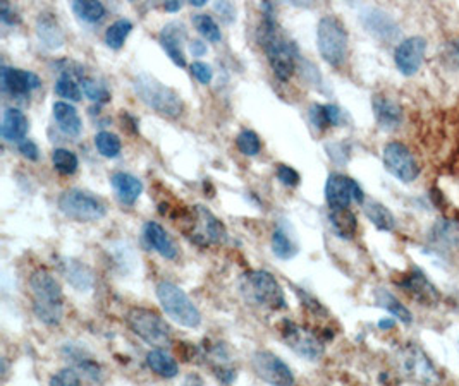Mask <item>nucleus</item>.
I'll return each mask as SVG.
<instances>
[{
    "mask_svg": "<svg viewBox=\"0 0 459 386\" xmlns=\"http://www.w3.org/2000/svg\"><path fill=\"white\" fill-rule=\"evenodd\" d=\"M264 11V21L258 28V41L265 50L267 61L271 64L272 71L279 81H288L296 71V57H298V48L292 41L288 40L273 16V5L271 2L262 4Z\"/></svg>",
    "mask_w": 459,
    "mask_h": 386,
    "instance_id": "obj_1",
    "label": "nucleus"
},
{
    "mask_svg": "<svg viewBox=\"0 0 459 386\" xmlns=\"http://www.w3.org/2000/svg\"><path fill=\"white\" fill-rule=\"evenodd\" d=\"M33 313L43 325H61L64 318V296L57 279L45 268H39L30 277Z\"/></svg>",
    "mask_w": 459,
    "mask_h": 386,
    "instance_id": "obj_2",
    "label": "nucleus"
},
{
    "mask_svg": "<svg viewBox=\"0 0 459 386\" xmlns=\"http://www.w3.org/2000/svg\"><path fill=\"white\" fill-rule=\"evenodd\" d=\"M239 294L245 303L265 309V311H281L286 309V294L277 279L265 270H250L239 279Z\"/></svg>",
    "mask_w": 459,
    "mask_h": 386,
    "instance_id": "obj_3",
    "label": "nucleus"
},
{
    "mask_svg": "<svg viewBox=\"0 0 459 386\" xmlns=\"http://www.w3.org/2000/svg\"><path fill=\"white\" fill-rule=\"evenodd\" d=\"M133 90L146 107H150L164 117L178 119L185 112V102L179 97V93L146 73L138 74L133 80Z\"/></svg>",
    "mask_w": 459,
    "mask_h": 386,
    "instance_id": "obj_4",
    "label": "nucleus"
},
{
    "mask_svg": "<svg viewBox=\"0 0 459 386\" xmlns=\"http://www.w3.org/2000/svg\"><path fill=\"white\" fill-rule=\"evenodd\" d=\"M155 294L164 313L174 323L191 330L202 325V313L181 287L162 280L155 287Z\"/></svg>",
    "mask_w": 459,
    "mask_h": 386,
    "instance_id": "obj_5",
    "label": "nucleus"
},
{
    "mask_svg": "<svg viewBox=\"0 0 459 386\" xmlns=\"http://www.w3.org/2000/svg\"><path fill=\"white\" fill-rule=\"evenodd\" d=\"M348 30L335 16H324L316 28V45L322 59L333 67H341L348 57Z\"/></svg>",
    "mask_w": 459,
    "mask_h": 386,
    "instance_id": "obj_6",
    "label": "nucleus"
},
{
    "mask_svg": "<svg viewBox=\"0 0 459 386\" xmlns=\"http://www.w3.org/2000/svg\"><path fill=\"white\" fill-rule=\"evenodd\" d=\"M126 323L129 330L148 346L164 348L172 342V331L166 320L152 309L131 307L126 314Z\"/></svg>",
    "mask_w": 459,
    "mask_h": 386,
    "instance_id": "obj_7",
    "label": "nucleus"
},
{
    "mask_svg": "<svg viewBox=\"0 0 459 386\" xmlns=\"http://www.w3.org/2000/svg\"><path fill=\"white\" fill-rule=\"evenodd\" d=\"M57 206L64 217L80 222V224H91L99 222L107 215V206L104 202L91 193L82 189H67L57 200Z\"/></svg>",
    "mask_w": 459,
    "mask_h": 386,
    "instance_id": "obj_8",
    "label": "nucleus"
},
{
    "mask_svg": "<svg viewBox=\"0 0 459 386\" xmlns=\"http://www.w3.org/2000/svg\"><path fill=\"white\" fill-rule=\"evenodd\" d=\"M397 366L399 371L423 386H436L440 383V373L430 359V356L417 346V344H406L397 352Z\"/></svg>",
    "mask_w": 459,
    "mask_h": 386,
    "instance_id": "obj_9",
    "label": "nucleus"
},
{
    "mask_svg": "<svg viewBox=\"0 0 459 386\" xmlns=\"http://www.w3.org/2000/svg\"><path fill=\"white\" fill-rule=\"evenodd\" d=\"M189 241L200 247L226 244L228 241V228L205 206L198 204L193 206L189 211L188 219Z\"/></svg>",
    "mask_w": 459,
    "mask_h": 386,
    "instance_id": "obj_10",
    "label": "nucleus"
},
{
    "mask_svg": "<svg viewBox=\"0 0 459 386\" xmlns=\"http://www.w3.org/2000/svg\"><path fill=\"white\" fill-rule=\"evenodd\" d=\"M281 335L286 346L307 361H318L325 352L324 340L316 333L290 320L282 322Z\"/></svg>",
    "mask_w": 459,
    "mask_h": 386,
    "instance_id": "obj_11",
    "label": "nucleus"
},
{
    "mask_svg": "<svg viewBox=\"0 0 459 386\" xmlns=\"http://www.w3.org/2000/svg\"><path fill=\"white\" fill-rule=\"evenodd\" d=\"M382 160L385 170L401 183H415L420 176V167L415 155L403 142H387L382 151Z\"/></svg>",
    "mask_w": 459,
    "mask_h": 386,
    "instance_id": "obj_12",
    "label": "nucleus"
},
{
    "mask_svg": "<svg viewBox=\"0 0 459 386\" xmlns=\"http://www.w3.org/2000/svg\"><path fill=\"white\" fill-rule=\"evenodd\" d=\"M255 374L271 386H294L296 380L291 367L271 350H258L251 357Z\"/></svg>",
    "mask_w": 459,
    "mask_h": 386,
    "instance_id": "obj_13",
    "label": "nucleus"
},
{
    "mask_svg": "<svg viewBox=\"0 0 459 386\" xmlns=\"http://www.w3.org/2000/svg\"><path fill=\"white\" fill-rule=\"evenodd\" d=\"M325 202L331 210H348L353 202L365 203V193L355 179L344 174H331L325 183Z\"/></svg>",
    "mask_w": 459,
    "mask_h": 386,
    "instance_id": "obj_14",
    "label": "nucleus"
},
{
    "mask_svg": "<svg viewBox=\"0 0 459 386\" xmlns=\"http://www.w3.org/2000/svg\"><path fill=\"white\" fill-rule=\"evenodd\" d=\"M397 285L411 297L415 299L418 305L425 307H434L440 303L442 296L438 292L437 287L429 280L423 270L420 268H411Z\"/></svg>",
    "mask_w": 459,
    "mask_h": 386,
    "instance_id": "obj_15",
    "label": "nucleus"
},
{
    "mask_svg": "<svg viewBox=\"0 0 459 386\" xmlns=\"http://www.w3.org/2000/svg\"><path fill=\"white\" fill-rule=\"evenodd\" d=\"M425 54H427V40L423 37H408L399 41L394 50V64L397 71L406 78L415 76L425 61Z\"/></svg>",
    "mask_w": 459,
    "mask_h": 386,
    "instance_id": "obj_16",
    "label": "nucleus"
},
{
    "mask_svg": "<svg viewBox=\"0 0 459 386\" xmlns=\"http://www.w3.org/2000/svg\"><path fill=\"white\" fill-rule=\"evenodd\" d=\"M0 82H2V91L11 95L24 99L31 91L39 90L42 80L31 73V71H22V69H13V67H2L0 71Z\"/></svg>",
    "mask_w": 459,
    "mask_h": 386,
    "instance_id": "obj_17",
    "label": "nucleus"
},
{
    "mask_svg": "<svg viewBox=\"0 0 459 386\" xmlns=\"http://www.w3.org/2000/svg\"><path fill=\"white\" fill-rule=\"evenodd\" d=\"M361 22L365 30L380 41H394L401 35V28L391 14L377 7H367L361 13Z\"/></svg>",
    "mask_w": 459,
    "mask_h": 386,
    "instance_id": "obj_18",
    "label": "nucleus"
},
{
    "mask_svg": "<svg viewBox=\"0 0 459 386\" xmlns=\"http://www.w3.org/2000/svg\"><path fill=\"white\" fill-rule=\"evenodd\" d=\"M372 108L378 127L385 133H394L404 123L403 107L391 97L376 95L372 100Z\"/></svg>",
    "mask_w": 459,
    "mask_h": 386,
    "instance_id": "obj_19",
    "label": "nucleus"
},
{
    "mask_svg": "<svg viewBox=\"0 0 459 386\" xmlns=\"http://www.w3.org/2000/svg\"><path fill=\"white\" fill-rule=\"evenodd\" d=\"M185 40H186V28L183 22H169L159 37L160 47L168 54L169 59L178 67H186V57L183 48Z\"/></svg>",
    "mask_w": 459,
    "mask_h": 386,
    "instance_id": "obj_20",
    "label": "nucleus"
},
{
    "mask_svg": "<svg viewBox=\"0 0 459 386\" xmlns=\"http://www.w3.org/2000/svg\"><path fill=\"white\" fill-rule=\"evenodd\" d=\"M143 241L150 249L159 253L162 258L166 260L178 258V247L162 225L157 222H146L143 225Z\"/></svg>",
    "mask_w": 459,
    "mask_h": 386,
    "instance_id": "obj_21",
    "label": "nucleus"
},
{
    "mask_svg": "<svg viewBox=\"0 0 459 386\" xmlns=\"http://www.w3.org/2000/svg\"><path fill=\"white\" fill-rule=\"evenodd\" d=\"M110 184L117 194V200L126 206H133L143 193V183L127 172L112 174Z\"/></svg>",
    "mask_w": 459,
    "mask_h": 386,
    "instance_id": "obj_22",
    "label": "nucleus"
},
{
    "mask_svg": "<svg viewBox=\"0 0 459 386\" xmlns=\"http://www.w3.org/2000/svg\"><path fill=\"white\" fill-rule=\"evenodd\" d=\"M28 119L20 108H5L2 125H0V136L7 142H22L28 134Z\"/></svg>",
    "mask_w": 459,
    "mask_h": 386,
    "instance_id": "obj_23",
    "label": "nucleus"
},
{
    "mask_svg": "<svg viewBox=\"0 0 459 386\" xmlns=\"http://www.w3.org/2000/svg\"><path fill=\"white\" fill-rule=\"evenodd\" d=\"M37 35L39 40L42 41L43 47L56 50L61 48L65 41L63 28L59 24V21L56 20L54 14L50 13H42L37 20Z\"/></svg>",
    "mask_w": 459,
    "mask_h": 386,
    "instance_id": "obj_24",
    "label": "nucleus"
},
{
    "mask_svg": "<svg viewBox=\"0 0 459 386\" xmlns=\"http://www.w3.org/2000/svg\"><path fill=\"white\" fill-rule=\"evenodd\" d=\"M54 119L59 125V129L63 131L65 136L69 138H78L83 131V121L78 114V110L67 102L54 103Z\"/></svg>",
    "mask_w": 459,
    "mask_h": 386,
    "instance_id": "obj_25",
    "label": "nucleus"
},
{
    "mask_svg": "<svg viewBox=\"0 0 459 386\" xmlns=\"http://www.w3.org/2000/svg\"><path fill=\"white\" fill-rule=\"evenodd\" d=\"M376 305L382 309H385L391 316H394L397 322H401L403 325H411L413 323V314L411 311L403 305L396 296L385 288H377L376 294Z\"/></svg>",
    "mask_w": 459,
    "mask_h": 386,
    "instance_id": "obj_26",
    "label": "nucleus"
},
{
    "mask_svg": "<svg viewBox=\"0 0 459 386\" xmlns=\"http://www.w3.org/2000/svg\"><path fill=\"white\" fill-rule=\"evenodd\" d=\"M329 224L339 239H342V241L355 239L356 232H358V220H356L355 213L350 208L348 210H331Z\"/></svg>",
    "mask_w": 459,
    "mask_h": 386,
    "instance_id": "obj_27",
    "label": "nucleus"
},
{
    "mask_svg": "<svg viewBox=\"0 0 459 386\" xmlns=\"http://www.w3.org/2000/svg\"><path fill=\"white\" fill-rule=\"evenodd\" d=\"M146 365L155 374H159L160 378H166V380H172L179 374V366H178L176 359L172 356H169L168 352L162 348H152L146 354Z\"/></svg>",
    "mask_w": 459,
    "mask_h": 386,
    "instance_id": "obj_28",
    "label": "nucleus"
},
{
    "mask_svg": "<svg viewBox=\"0 0 459 386\" xmlns=\"http://www.w3.org/2000/svg\"><path fill=\"white\" fill-rule=\"evenodd\" d=\"M361 206H363L365 217L376 225V228H378L380 232H393L396 228V217L385 204L368 200Z\"/></svg>",
    "mask_w": 459,
    "mask_h": 386,
    "instance_id": "obj_29",
    "label": "nucleus"
},
{
    "mask_svg": "<svg viewBox=\"0 0 459 386\" xmlns=\"http://www.w3.org/2000/svg\"><path fill=\"white\" fill-rule=\"evenodd\" d=\"M63 275L69 284L73 285L76 290L80 292H86L91 288L93 285V275L91 270L82 263V262H74V260H65L61 264Z\"/></svg>",
    "mask_w": 459,
    "mask_h": 386,
    "instance_id": "obj_30",
    "label": "nucleus"
},
{
    "mask_svg": "<svg viewBox=\"0 0 459 386\" xmlns=\"http://www.w3.org/2000/svg\"><path fill=\"white\" fill-rule=\"evenodd\" d=\"M429 239L444 249H456L459 247V227L451 220H438L429 232Z\"/></svg>",
    "mask_w": 459,
    "mask_h": 386,
    "instance_id": "obj_31",
    "label": "nucleus"
},
{
    "mask_svg": "<svg viewBox=\"0 0 459 386\" xmlns=\"http://www.w3.org/2000/svg\"><path fill=\"white\" fill-rule=\"evenodd\" d=\"M73 13L84 22L95 24L104 20L105 5L97 0H78L73 2Z\"/></svg>",
    "mask_w": 459,
    "mask_h": 386,
    "instance_id": "obj_32",
    "label": "nucleus"
},
{
    "mask_svg": "<svg viewBox=\"0 0 459 386\" xmlns=\"http://www.w3.org/2000/svg\"><path fill=\"white\" fill-rule=\"evenodd\" d=\"M133 31V22L129 20H117L112 22L105 31V43L112 50L123 48L125 41L127 40L129 33Z\"/></svg>",
    "mask_w": 459,
    "mask_h": 386,
    "instance_id": "obj_33",
    "label": "nucleus"
},
{
    "mask_svg": "<svg viewBox=\"0 0 459 386\" xmlns=\"http://www.w3.org/2000/svg\"><path fill=\"white\" fill-rule=\"evenodd\" d=\"M272 251L279 260H292L298 254V245L282 228H277L272 234Z\"/></svg>",
    "mask_w": 459,
    "mask_h": 386,
    "instance_id": "obj_34",
    "label": "nucleus"
},
{
    "mask_svg": "<svg viewBox=\"0 0 459 386\" xmlns=\"http://www.w3.org/2000/svg\"><path fill=\"white\" fill-rule=\"evenodd\" d=\"M95 146L105 159H117L123 150V142L119 140V136L110 131H100L95 136Z\"/></svg>",
    "mask_w": 459,
    "mask_h": 386,
    "instance_id": "obj_35",
    "label": "nucleus"
},
{
    "mask_svg": "<svg viewBox=\"0 0 459 386\" xmlns=\"http://www.w3.org/2000/svg\"><path fill=\"white\" fill-rule=\"evenodd\" d=\"M52 163H54L56 170L59 174H63V176H73L78 170V167H80V160H78L76 153L67 150V148L54 150Z\"/></svg>",
    "mask_w": 459,
    "mask_h": 386,
    "instance_id": "obj_36",
    "label": "nucleus"
},
{
    "mask_svg": "<svg viewBox=\"0 0 459 386\" xmlns=\"http://www.w3.org/2000/svg\"><path fill=\"white\" fill-rule=\"evenodd\" d=\"M193 24H195L196 31L204 39H207L210 43H219V41L222 40V33H221L219 24L209 14H195Z\"/></svg>",
    "mask_w": 459,
    "mask_h": 386,
    "instance_id": "obj_37",
    "label": "nucleus"
},
{
    "mask_svg": "<svg viewBox=\"0 0 459 386\" xmlns=\"http://www.w3.org/2000/svg\"><path fill=\"white\" fill-rule=\"evenodd\" d=\"M56 93L69 102H80L83 99L80 84L74 81L73 76H69L67 73H64L63 76L56 82Z\"/></svg>",
    "mask_w": 459,
    "mask_h": 386,
    "instance_id": "obj_38",
    "label": "nucleus"
},
{
    "mask_svg": "<svg viewBox=\"0 0 459 386\" xmlns=\"http://www.w3.org/2000/svg\"><path fill=\"white\" fill-rule=\"evenodd\" d=\"M236 146H238V150H239L243 155L255 157V155H258L260 150H262V142H260V138H258V134H256L255 131L245 129V131H241V133L238 134Z\"/></svg>",
    "mask_w": 459,
    "mask_h": 386,
    "instance_id": "obj_39",
    "label": "nucleus"
},
{
    "mask_svg": "<svg viewBox=\"0 0 459 386\" xmlns=\"http://www.w3.org/2000/svg\"><path fill=\"white\" fill-rule=\"evenodd\" d=\"M82 88L83 93L93 102L108 103L110 102V91L102 82L97 81L95 78H83L82 76Z\"/></svg>",
    "mask_w": 459,
    "mask_h": 386,
    "instance_id": "obj_40",
    "label": "nucleus"
},
{
    "mask_svg": "<svg viewBox=\"0 0 459 386\" xmlns=\"http://www.w3.org/2000/svg\"><path fill=\"white\" fill-rule=\"evenodd\" d=\"M440 61L447 69L459 71V37L446 41L440 47Z\"/></svg>",
    "mask_w": 459,
    "mask_h": 386,
    "instance_id": "obj_41",
    "label": "nucleus"
},
{
    "mask_svg": "<svg viewBox=\"0 0 459 386\" xmlns=\"http://www.w3.org/2000/svg\"><path fill=\"white\" fill-rule=\"evenodd\" d=\"M50 386H82V378L74 369L65 367L50 378Z\"/></svg>",
    "mask_w": 459,
    "mask_h": 386,
    "instance_id": "obj_42",
    "label": "nucleus"
},
{
    "mask_svg": "<svg viewBox=\"0 0 459 386\" xmlns=\"http://www.w3.org/2000/svg\"><path fill=\"white\" fill-rule=\"evenodd\" d=\"M308 117H310V123L314 127H316L318 131H325L329 125L327 121V114H325V105H320V103H314L308 110Z\"/></svg>",
    "mask_w": 459,
    "mask_h": 386,
    "instance_id": "obj_43",
    "label": "nucleus"
},
{
    "mask_svg": "<svg viewBox=\"0 0 459 386\" xmlns=\"http://www.w3.org/2000/svg\"><path fill=\"white\" fill-rule=\"evenodd\" d=\"M277 179L284 184V185H288V187H296V185H299V183H301L299 174L290 165H282V163L277 165Z\"/></svg>",
    "mask_w": 459,
    "mask_h": 386,
    "instance_id": "obj_44",
    "label": "nucleus"
},
{
    "mask_svg": "<svg viewBox=\"0 0 459 386\" xmlns=\"http://www.w3.org/2000/svg\"><path fill=\"white\" fill-rule=\"evenodd\" d=\"M189 71L202 84H210L212 78H213V71H212L209 64H205V62H193Z\"/></svg>",
    "mask_w": 459,
    "mask_h": 386,
    "instance_id": "obj_45",
    "label": "nucleus"
},
{
    "mask_svg": "<svg viewBox=\"0 0 459 386\" xmlns=\"http://www.w3.org/2000/svg\"><path fill=\"white\" fill-rule=\"evenodd\" d=\"M20 151H22L24 159H28L31 162H37L40 159V150L31 140H24V142H20Z\"/></svg>",
    "mask_w": 459,
    "mask_h": 386,
    "instance_id": "obj_46",
    "label": "nucleus"
},
{
    "mask_svg": "<svg viewBox=\"0 0 459 386\" xmlns=\"http://www.w3.org/2000/svg\"><path fill=\"white\" fill-rule=\"evenodd\" d=\"M325 114H327V121H329L331 127H337V125H341L342 121H344V112L337 105H333V103L325 105Z\"/></svg>",
    "mask_w": 459,
    "mask_h": 386,
    "instance_id": "obj_47",
    "label": "nucleus"
},
{
    "mask_svg": "<svg viewBox=\"0 0 459 386\" xmlns=\"http://www.w3.org/2000/svg\"><path fill=\"white\" fill-rule=\"evenodd\" d=\"M0 20H2V22L13 26V24H18L22 18L18 16V13L14 9H11V5L7 2H2L0 4Z\"/></svg>",
    "mask_w": 459,
    "mask_h": 386,
    "instance_id": "obj_48",
    "label": "nucleus"
},
{
    "mask_svg": "<svg viewBox=\"0 0 459 386\" xmlns=\"http://www.w3.org/2000/svg\"><path fill=\"white\" fill-rule=\"evenodd\" d=\"M213 9L221 14V18L226 21V22H232V21L236 20V9H234V5L230 4V2H217L213 5Z\"/></svg>",
    "mask_w": 459,
    "mask_h": 386,
    "instance_id": "obj_49",
    "label": "nucleus"
},
{
    "mask_svg": "<svg viewBox=\"0 0 459 386\" xmlns=\"http://www.w3.org/2000/svg\"><path fill=\"white\" fill-rule=\"evenodd\" d=\"M189 50L193 57H204L207 54V45L202 40H193L189 43Z\"/></svg>",
    "mask_w": 459,
    "mask_h": 386,
    "instance_id": "obj_50",
    "label": "nucleus"
},
{
    "mask_svg": "<svg viewBox=\"0 0 459 386\" xmlns=\"http://www.w3.org/2000/svg\"><path fill=\"white\" fill-rule=\"evenodd\" d=\"M181 386H204V382H202L200 376L191 374V376H188V378L183 382V385Z\"/></svg>",
    "mask_w": 459,
    "mask_h": 386,
    "instance_id": "obj_51",
    "label": "nucleus"
},
{
    "mask_svg": "<svg viewBox=\"0 0 459 386\" xmlns=\"http://www.w3.org/2000/svg\"><path fill=\"white\" fill-rule=\"evenodd\" d=\"M166 11L168 13H178L181 7H183V2H178V0H170V2H166Z\"/></svg>",
    "mask_w": 459,
    "mask_h": 386,
    "instance_id": "obj_52",
    "label": "nucleus"
},
{
    "mask_svg": "<svg viewBox=\"0 0 459 386\" xmlns=\"http://www.w3.org/2000/svg\"><path fill=\"white\" fill-rule=\"evenodd\" d=\"M396 325V322L393 320V318H385V320H380L378 322V326L382 328V330H391V328H394Z\"/></svg>",
    "mask_w": 459,
    "mask_h": 386,
    "instance_id": "obj_53",
    "label": "nucleus"
},
{
    "mask_svg": "<svg viewBox=\"0 0 459 386\" xmlns=\"http://www.w3.org/2000/svg\"><path fill=\"white\" fill-rule=\"evenodd\" d=\"M207 2L205 0H193L191 2V5H195V7H204Z\"/></svg>",
    "mask_w": 459,
    "mask_h": 386,
    "instance_id": "obj_54",
    "label": "nucleus"
}]
</instances>
